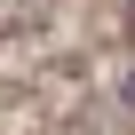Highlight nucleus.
<instances>
[{"label": "nucleus", "mask_w": 135, "mask_h": 135, "mask_svg": "<svg viewBox=\"0 0 135 135\" xmlns=\"http://www.w3.org/2000/svg\"><path fill=\"white\" fill-rule=\"evenodd\" d=\"M127 40H135V0H127Z\"/></svg>", "instance_id": "f257e3e1"}]
</instances>
